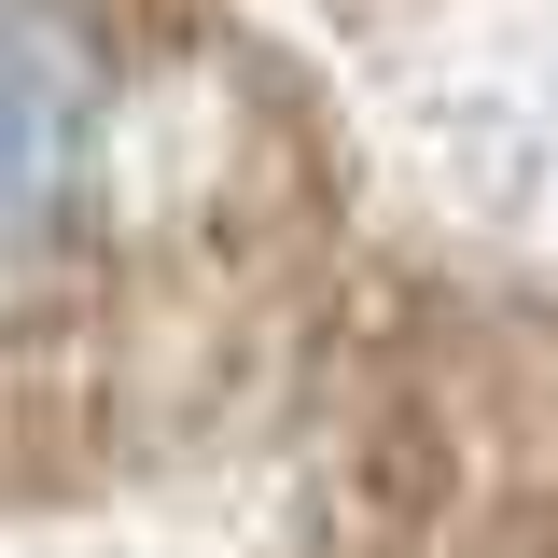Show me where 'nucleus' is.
<instances>
[{
    "label": "nucleus",
    "instance_id": "nucleus-1",
    "mask_svg": "<svg viewBox=\"0 0 558 558\" xmlns=\"http://www.w3.org/2000/svg\"><path fill=\"white\" fill-rule=\"evenodd\" d=\"M112 84L126 57H112L98 0H0V279L70 238L98 140H112Z\"/></svg>",
    "mask_w": 558,
    "mask_h": 558
}]
</instances>
